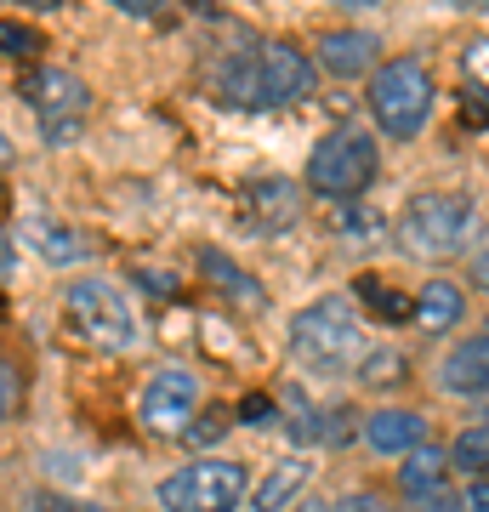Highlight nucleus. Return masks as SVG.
<instances>
[{
    "label": "nucleus",
    "instance_id": "obj_33",
    "mask_svg": "<svg viewBox=\"0 0 489 512\" xmlns=\"http://www.w3.org/2000/svg\"><path fill=\"white\" fill-rule=\"evenodd\" d=\"M342 6H381V0H342Z\"/></svg>",
    "mask_w": 489,
    "mask_h": 512
},
{
    "label": "nucleus",
    "instance_id": "obj_7",
    "mask_svg": "<svg viewBox=\"0 0 489 512\" xmlns=\"http://www.w3.org/2000/svg\"><path fill=\"white\" fill-rule=\"evenodd\" d=\"M205 410V387L200 376H188V370H154L137 393V421H143L154 439H188L194 433V421Z\"/></svg>",
    "mask_w": 489,
    "mask_h": 512
},
{
    "label": "nucleus",
    "instance_id": "obj_22",
    "mask_svg": "<svg viewBox=\"0 0 489 512\" xmlns=\"http://www.w3.org/2000/svg\"><path fill=\"white\" fill-rule=\"evenodd\" d=\"M399 376H404V353H393V348H376L359 359V382H370V387L399 382Z\"/></svg>",
    "mask_w": 489,
    "mask_h": 512
},
{
    "label": "nucleus",
    "instance_id": "obj_26",
    "mask_svg": "<svg viewBox=\"0 0 489 512\" xmlns=\"http://www.w3.org/2000/svg\"><path fill=\"white\" fill-rule=\"evenodd\" d=\"M336 512H387V501H381L376 490H353V495H342V507Z\"/></svg>",
    "mask_w": 489,
    "mask_h": 512
},
{
    "label": "nucleus",
    "instance_id": "obj_3",
    "mask_svg": "<svg viewBox=\"0 0 489 512\" xmlns=\"http://www.w3.org/2000/svg\"><path fill=\"white\" fill-rule=\"evenodd\" d=\"M438 103L433 69L421 57H381V69L370 74V120H376L381 137L393 143H410L427 131Z\"/></svg>",
    "mask_w": 489,
    "mask_h": 512
},
{
    "label": "nucleus",
    "instance_id": "obj_11",
    "mask_svg": "<svg viewBox=\"0 0 489 512\" xmlns=\"http://www.w3.org/2000/svg\"><path fill=\"white\" fill-rule=\"evenodd\" d=\"M438 387L450 399H489V319L438 359Z\"/></svg>",
    "mask_w": 489,
    "mask_h": 512
},
{
    "label": "nucleus",
    "instance_id": "obj_30",
    "mask_svg": "<svg viewBox=\"0 0 489 512\" xmlns=\"http://www.w3.org/2000/svg\"><path fill=\"white\" fill-rule=\"evenodd\" d=\"M0 279H12V239H6V228H0Z\"/></svg>",
    "mask_w": 489,
    "mask_h": 512
},
{
    "label": "nucleus",
    "instance_id": "obj_27",
    "mask_svg": "<svg viewBox=\"0 0 489 512\" xmlns=\"http://www.w3.org/2000/svg\"><path fill=\"white\" fill-rule=\"evenodd\" d=\"M467 279H472V291H484V296H489V245L467 262Z\"/></svg>",
    "mask_w": 489,
    "mask_h": 512
},
{
    "label": "nucleus",
    "instance_id": "obj_31",
    "mask_svg": "<svg viewBox=\"0 0 489 512\" xmlns=\"http://www.w3.org/2000/svg\"><path fill=\"white\" fill-rule=\"evenodd\" d=\"M12 6H23V12H57L63 0H12Z\"/></svg>",
    "mask_w": 489,
    "mask_h": 512
},
{
    "label": "nucleus",
    "instance_id": "obj_19",
    "mask_svg": "<svg viewBox=\"0 0 489 512\" xmlns=\"http://www.w3.org/2000/svg\"><path fill=\"white\" fill-rule=\"evenodd\" d=\"M200 262H205V274L217 279V285H222V291H228V296H239L245 308H262V285H256V279H245V274H239V268H234V262H228V256H222V251H200Z\"/></svg>",
    "mask_w": 489,
    "mask_h": 512
},
{
    "label": "nucleus",
    "instance_id": "obj_6",
    "mask_svg": "<svg viewBox=\"0 0 489 512\" xmlns=\"http://www.w3.org/2000/svg\"><path fill=\"white\" fill-rule=\"evenodd\" d=\"M154 495L165 512H239V501H251V473H245V461L200 456L165 473Z\"/></svg>",
    "mask_w": 489,
    "mask_h": 512
},
{
    "label": "nucleus",
    "instance_id": "obj_34",
    "mask_svg": "<svg viewBox=\"0 0 489 512\" xmlns=\"http://www.w3.org/2000/svg\"><path fill=\"white\" fill-rule=\"evenodd\" d=\"M472 6H484V12H489V0H472Z\"/></svg>",
    "mask_w": 489,
    "mask_h": 512
},
{
    "label": "nucleus",
    "instance_id": "obj_18",
    "mask_svg": "<svg viewBox=\"0 0 489 512\" xmlns=\"http://www.w3.org/2000/svg\"><path fill=\"white\" fill-rule=\"evenodd\" d=\"M353 296H359L364 308L376 313L381 325H410V319H416V296H399V291H387L381 279H359V285H353Z\"/></svg>",
    "mask_w": 489,
    "mask_h": 512
},
{
    "label": "nucleus",
    "instance_id": "obj_17",
    "mask_svg": "<svg viewBox=\"0 0 489 512\" xmlns=\"http://www.w3.org/2000/svg\"><path fill=\"white\" fill-rule=\"evenodd\" d=\"M29 239H35V251L46 256L52 268H69V262L86 256V239L74 234V228H63V222H29Z\"/></svg>",
    "mask_w": 489,
    "mask_h": 512
},
{
    "label": "nucleus",
    "instance_id": "obj_35",
    "mask_svg": "<svg viewBox=\"0 0 489 512\" xmlns=\"http://www.w3.org/2000/svg\"><path fill=\"white\" fill-rule=\"evenodd\" d=\"M484 427H489V404H484Z\"/></svg>",
    "mask_w": 489,
    "mask_h": 512
},
{
    "label": "nucleus",
    "instance_id": "obj_13",
    "mask_svg": "<svg viewBox=\"0 0 489 512\" xmlns=\"http://www.w3.org/2000/svg\"><path fill=\"white\" fill-rule=\"evenodd\" d=\"M461 313H467V291H461L455 279H427L416 291V319H410V325H416L421 336H450V330L461 325Z\"/></svg>",
    "mask_w": 489,
    "mask_h": 512
},
{
    "label": "nucleus",
    "instance_id": "obj_25",
    "mask_svg": "<svg viewBox=\"0 0 489 512\" xmlns=\"http://www.w3.org/2000/svg\"><path fill=\"white\" fill-rule=\"evenodd\" d=\"M467 74L478 86H489V40H472L467 46Z\"/></svg>",
    "mask_w": 489,
    "mask_h": 512
},
{
    "label": "nucleus",
    "instance_id": "obj_21",
    "mask_svg": "<svg viewBox=\"0 0 489 512\" xmlns=\"http://www.w3.org/2000/svg\"><path fill=\"white\" fill-rule=\"evenodd\" d=\"M40 52H46V35H40L35 23L0 18V57H40Z\"/></svg>",
    "mask_w": 489,
    "mask_h": 512
},
{
    "label": "nucleus",
    "instance_id": "obj_36",
    "mask_svg": "<svg viewBox=\"0 0 489 512\" xmlns=\"http://www.w3.org/2000/svg\"><path fill=\"white\" fill-rule=\"evenodd\" d=\"M450 6H455V0H450Z\"/></svg>",
    "mask_w": 489,
    "mask_h": 512
},
{
    "label": "nucleus",
    "instance_id": "obj_29",
    "mask_svg": "<svg viewBox=\"0 0 489 512\" xmlns=\"http://www.w3.org/2000/svg\"><path fill=\"white\" fill-rule=\"evenodd\" d=\"M109 6H114V12H131V18H148L160 0H109Z\"/></svg>",
    "mask_w": 489,
    "mask_h": 512
},
{
    "label": "nucleus",
    "instance_id": "obj_20",
    "mask_svg": "<svg viewBox=\"0 0 489 512\" xmlns=\"http://www.w3.org/2000/svg\"><path fill=\"white\" fill-rule=\"evenodd\" d=\"M450 467L467 473V478H489V427H467V433L450 444Z\"/></svg>",
    "mask_w": 489,
    "mask_h": 512
},
{
    "label": "nucleus",
    "instance_id": "obj_28",
    "mask_svg": "<svg viewBox=\"0 0 489 512\" xmlns=\"http://www.w3.org/2000/svg\"><path fill=\"white\" fill-rule=\"evenodd\" d=\"M404 512H461L455 495H427V501H404Z\"/></svg>",
    "mask_w": 489,
    "mask_h": 512
},
{
    "label": "nucleus",
    "instance_id": "obj_9",
    "mask_svg": "<svg viewBox=\"0 0 489 512\" xmlns=\"http://www.w3.org/2000/svg\"><path fill=\"white\" fill-rule=\"evenodd\" d=\"M18 92L23 103H35L40 120H46V143H69V137H80V114L91 109V92H86V80L69 69H29L18 80Z\"/></svg>",
    "mask_w": 489,
    "mask_h": 512
},
{
    "label": "nucleus",
    "instance_id": "obj_2",
    "mask_svg": "<svg viewBox=\"0 0 489 512\" xmlns=\"http://www.w3.org/2000/svg\"><path fill=\"white\" fill-rule=\"evenodd\" d=\"M290 359L313 376H342L364 359V319L347 296H319L290 319Z\"/></svg>",
    "mask_w": 489,
    "mask_h": 512
},
{
    "label": "nucleus",
    "instance_id": "obj_32",
    "mask_svg": "<svg viewBox=\"0 0 489 512\" xmlns=\"http://www.w3.org/2000/svg\"><path fill=\"white\" fill-rule=\"evenodd\" d=\"M290 512H330V507H319V501H302V507H290Z\"/></svg>",
    "mask_w": 489,
    "mask_h": 512
},
{
    "label": "nucleus",
    "instance_id": "obj_8",
    "mask_svg": "<svg viewBox=\"0 0 489 512\" xmlns=\"http://www.w3.org/2000/svg\"><path fill=\"white\" fill-rule=\"evenodd\" d=\"M69 313H74V325H80V336L97 342V348H131L137 342V313L120 296V285H109V279H74Z\"/></svg>",
    "mask_w": 489,
    "mask_h": 512
},
{
    "label": "nucleus",
    "instance_id": "obj_16",
    "mask_svg": "<svg viewBox=\"0 0 489 512\" xmlns=\"http://www.w3.org/2000/svg\"><path fill=\"white\" fill-rule=\"evenodd\" d=\"M308 484H313V461L308 456H285L251 490V512H290L296 501H302V490H308Z\"/></svg>",
    "mask_w": 489,
    "mask_h": 512
},
{
    "label": "nucleus",
    "instance_id": "obj_5",
    "mask_svg": "<svg viewBox=\"0 0 489 512\" xmlns=\"http://www.w3.org/2000/svg\"><path fill=\"white\" fill-rule=\"evenodd\" d=\"M467 234H472V194H455V188H421L399 211V245L410 256H427V262L455 256Z\"/></svg>",
    "mask_w": 489,
    "mask_h": 512
},
{
    "label": "nucleus",
    "instance_id": "obj_12",
    "mask_svg": "<svg viewBox=\"0 0 489 512\" xmlns=\"http://www.w3.org/2000/svg\"><path fill=\"white\" fill-rule=\"evenodd\" d=\"M313 69L336 74V80H370L381 69V40L370 29H325L313 46Z\"/></svg>",
    "mask_w": 489,
    "mask_h": 512
},
{
    "label": "nucleus",
    "instance_id": "obj_23",
    "mask_svg": "<svg viewBox=\"0 0 489 512\" xmlns=\"http://www.w3.org/2000/svg\"><path fill=\"white\" fill-rule=\"evenodd\" d=\"M18 404H23V376H18V365L0 359V421L18 416Z\"/></svg>",
    "mask_w": 489,
    "mask_h": 512
},
{
    "label": "nucleus",
    "instance_id": "obj_4",
    "mask_svg": "<svg viewBox=\"0 0 489 512\" xmlns=\"http://www.w3.org/2000/svg\"><path fill=\"white\" fill-rule=\"evenodd\" d=\"M376 177H381V143H376V131H364V126H336L308 154V188L319 200L347 205L359 194H370Z\"/></svg>",
    "mask_w": 489,
    "mask_h": 512
},
{
    "label": "nucleus",
    "instance_id": "obj_24",
    "mask_svg": "<svg viewBox=\"0 0 489 512\" xmlns=\"http://www.w3.org/2000/svg\"><path fill=\"white\" fill-rule=\"evenodd\" d=\"M455 507L461 512H489V478H467L461 495H455Z\"/></svg>",
    "mask_w": 489,
    "mask_h": 512
},
{
    "label": "nucleus",
    "instance_id": "obj_10",
    "mask_svg": "<svg viewBox=\"0 0 489 512\" xmlns=\"http://www.w3.org/2000/svg\"><path fill=\"white\" fill-rule=\"evenodd\" d=\"M359 439L370 456L381 461H404L410 450H421L427 444V416L421 410H404V404H381V410H370L359 427Z\"/></svg>",
    "mask_w": 489,
    "mask_h": 512
},
{
    "label": "nucleus",
    "instance_id": "obj_15",
    "mask_svg": "<svg viewBox=\"0 0 489 512\" xmlns=\"http://www.w3.org/2000/svg\"><path fill=\"white\" fill-rule=\"evenodd\" d=\"M450 450H438V444H421L410 456L399 461V490L404 501H427V495H450Z\"/></svg>",
    "mask_w": 489,
    "mask_h": 512
},
{
    "label": "nucleus",
    "instance_id": "obj_1",
    "mask_svg": "<svg viewBox=\"0 0 489 512\" xmlns=\"http://www.w3.org/2000/svg\"><path fill=\"white\" fill-rule=\"evenodd\" d=\"M313 80H319L313 57L290 40H251L211 69L217 97L234 109H290L313 92Z\"/></svg>",
    "mask_w": 489,
    "mask_h": 512
},
{
    "label": "nucleus",
    "instance_id": "obj_14",
    "mask_svg": "<svg viewBox=\"0 0 489 512\" xmlns=\"http://www.w3.org/2000/svg\"><path fill=\"white\" fill-rule=\"evenodd\" d=\"M245 211L262 228H290V222L302 217V194H296L290 177H251L245 183Z\"/></svg>",
    "mask_w": 489,
    "mask_h": 512
}]
</instances>
